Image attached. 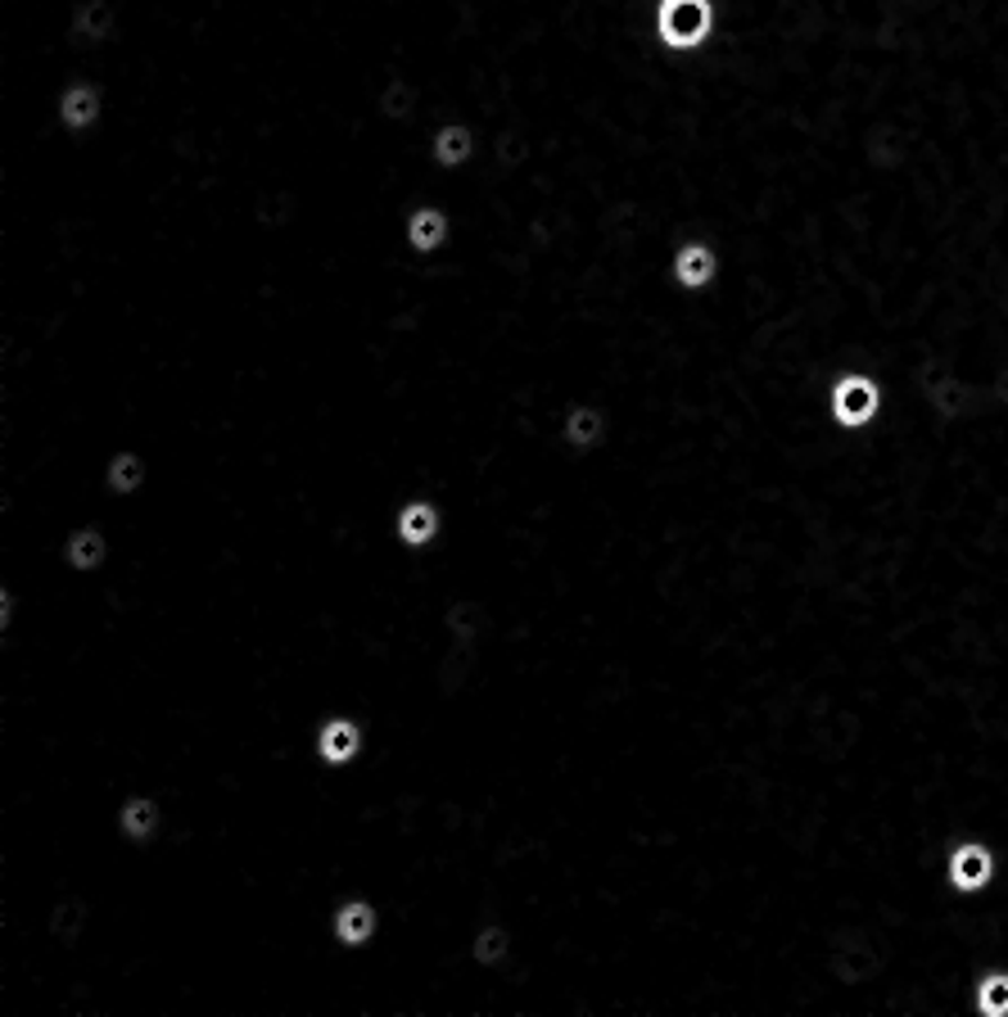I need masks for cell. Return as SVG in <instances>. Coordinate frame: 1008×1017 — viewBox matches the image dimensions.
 I'll list each match as a JSON object with an SVG mask.
<instances>
[{"instance_id": "6da1fadb", "label": "cell", "mask_w": 1008, "mask_h": 1017, "mask_svg": "<svg viewBox=\"0 0 1008 1017\" xmlns=\"http://www.w3.org/2000/svg\"><path fill=\"white\" fill-rule=\"evenodd\" d=\"M945 873H949V887L954 891H982V887H990V878H995V855H990V846H982V841H958L954 850H949V859H945Z\"/></svg>"}, {"instance_id": "7a4b0ae2", "label": "cell", "mask_w": 1008, "mask_h": 1017, "mask_svg": "<svg viewBox=\"0 0 1008 1017\" xmlns=\"http://www.w3.org/2000/svg\"><path fill=\"white\" fill-rule=\"evenodd\" d=\"M882 407V394L869 375H841L837 390H832V416L841 425H869Z\"/></svg>"}, {"instance_id": "3957f363", "label": "cell", "mask_w": 1008, "mask_h": 1017, "mask_svg": "<svg viewBox=\"0 0 1008 1017\" xmlns=\"http://www.w3.org/2000/svg\"><path fill=\"white\" fill-rule=\"evenodd\" d=\"M705 28H710L705 0H665L660 6V32L669 45H701Z\"/></svg>"}, {"instance_id": "277c9868", "label": "cell", "mask_w": 1008, "mask_h": 1017, "mask_svg": "<svg viewBox=\"0 0 1008 1017\" xmlns=\"http://www.w3.org/2000/svg\"><path fill=\"white\" fill-rule=\"evenodd\" d=\"M358 746H362V729L349 723V719H330L321 729V738H317V751H321L326 764H349L358 755Z\"/></svg>"}, {"instance_id": "5b68a950", "label": "cell", "mask_w": 1008, "mask_h": 1017, "mask_svg": "<svg viewBox=\"0 0 1008 1017\" xmlns=\"http://www.w3.org/2000/svg\"><path fill=\"white\" fill-rule=\"evenodd\" d=\"M335 936H340L344 945H367L375 936V909L367 900L340 904V913H335Z\"/></svg>"}, {"instance_id": "8992f818", "label": "cell", "mask_w": 1008, "mask_h": 1017, "mask_svg": "<svg viewBox=\"0 0 1008 1017\" xmlns=\"http://www.w3.org/2000/svg\"><path fill=\"white\" fill-rule=\"evenodd\" d=\"M435 529H439V511H435V507H425V502L403 507V516H399V539H403L407 548H425L429 539H435Z\"/></svg>"}, {"instance_id": "52a82bcc", "label": "cell", "mask_w": 1008, "mask_h": 1017, "mask_svg": "<svg viewBox=\"0 0 1008 1017\" xmlns=\"http://www.w3.org/2000/svg\"><path fill=\"white\" fill-rule=\"evenodd\" d=\"M714 254H710V245H683L679 250V258H675V276L688 285V289H701V285H710V276H714Z\"/></svg>"}, {"instance_id": "ba28073f", "label": "cell", "mask_w": 1008, "mask_h": 1017, "mask_svg": "<svg viewBox=\"0 0 1008 1017\" xmlns=\"http://www.w3.org/2000/svg\"><path fill=\"white\" fill-rule=\"evenodd\" d=\"M155 828H159V805L150 796H131L123 805V833L131 841H146V837H155Z\"/></svg>"}, {"instance_id": "9c48e42d", "label": "cell", "mask_w": 1008, "mask_h": 1017, "mask_svg": "<svg viewBox=\"0 0 1008 1017\" xmlns=\"http://www.w3.org/2000/svg\"><path fill=\"white\" fill-rule=\"evenodd\" d=\"M68 565H77V570H95L105 561V539L95 534V529H82V534H73L68 539Z\"/></svg>"}, {"instance_id": "30bf717a", "label": "cell", "mask_w": 1008, "mask_h": 1017, "mask_svg": "<svg viewBox=\"0 0 1008 1017\" xmlns=\"http://www.w3.org/2000/svg\"><path fill=\"white\" fill-rule=\"evenodd\" d=\"M444 231H448L444 213L421 209V213L412 218V245H416V250H435V245H444Z\"/></svg>"}, {"instance_id": "8fae6325", "label": "cell", "mask_w": 1008, "mask_h": 1017, "mask_svg": "<svg viewBox=\"0 0 1008 1017\" xmlns=\"http://www.w3.org/2000/svg\"><path fill=\"white\" fill-rule=\"evenodd\" d=\"M977 1013H986V1017H1004L1008 1013V977L1004 973H990L977 986Z\"/></svg>"}, {"instance_id": "7c38bea8", "label": "cell", "mask_w": 1008, "mask_h": 1017, "mask_svg": "<svg viewBox=\"0 0 1008 1017\" xmlns=\"http://www.w3.org/2000/svg\"><path fill=\"white\" fill-rule=\"evenodd\" d=\"M95 109H100V100H95V91H86V86L64 95V123L68 127H86L95 118Z\"/></svg>"}, {"instance_id": "4fadbf2b", "label": "cell", "mask_w": 1008, "mask_h": 1017, "mask_svg": "<svg viewBox=\"0 0 1008 1017\" xmlns=\"http://www.w3.org/2000/svg\"><path fill=\"white\" fill-rule=\"evenodd\" d=\"M435 155H439V163H461L470 155V131L466 127H444L439 140H435Z\"/></svg>"}, {"instance_id": "5bb4252c", "label": "cell", "mask_w": 1008, "mask_h": 1017, "mask_svg": "<svg viewBox=\"0 0 1008 1017\" xmlns=\"http://www.w3.org/2000/svg\"><path fill=\"white\" fill-rule=\"evenodd\" d=\"M470 954L479 958V963H502V954H507V932L502 928H485V932H479L475 936V945H470Z\"/></svg>"}, {"instance_id": "9a60e30c", "label": "cell", "mask_w": 1008, "mask_h": 1017, "mask_svg": "<svg viewBox=\"0 0 1008 1017\" xmlns=\"http://www.w3.org/2000/svg\"><path fill=\"white\" fill-rule=\"evenodd\" d=\"M597 434H602L597 412H574V416H570V444L588 448V444H597Z\"/></svg>"}, {"instance_id": "2e32d148", "label": "cell", "mask_w": 1008, "mask_h": 1017, "mask_svg": "<svg viewBox=\"0 0 1008 1017\" xmlns=\"http://www.w3.org/2000/svg\"><path fill=\"white\" fill-rule=\"evenodd\" d=\"M109 484H114L118 494L136 489V484H140V457H118V462L109 466Z\"/></svg>"}]
</instances>
